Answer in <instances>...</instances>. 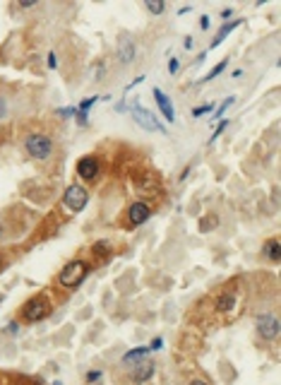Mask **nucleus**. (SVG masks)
<instances>
[{
	"instance_id": "obj_26",
	"label": "nucleus",
	"mask_w": 281,
	"mask_h": 385,
	"mask_svg": "<svg viewBox=\"0 0 281 385\" xmlns=\"http://www.w3.org/2000/svg\"><path fill=\"white\" fill-rule=\"evenodd\" d=\"M161 347H163V340H161V337H154V340H151V344H149V349H151V352H159Z\"/></svg>"
},
{
	"instance_id": "obj_14",
	"label": "nucleus",
	"mask_w": 281,
	"mask_h": 385,
	"mask_svg": "<svg viewBox=\"0 0 281 385\" xmlns=\"http://www.w3.org/2000/svg\"><path fill=\"white\" fill-rule=\"evenodd\" d=\"M149 354H151L149 344H147V347H137V349H130V352H125V354H123V364H130V361H137V359L149 357Z\"/></svg>"
},
{
	"instance_id": "obj_18",
	"label": "nucleus",
	"mask_w": 281,
	"mask_h": 385,
	"mask_svg": "<svg viewBox=\"0 0 281 385\" xmlns=\"http://www.w3.org/2000/svg\"><path fill=\"white\" fill-rule=\"evenodd\" d=\"M226 65H228V58H226V60H221L219 65H214V68H212V70H209V72H207V77H204V82H209V80H214L216 75H221V72L226 70Z\"/></svg>"
},
{
	"instance_id": "obj_29",
	"label": "nucleus",
	"mask_w": 281,
	"mask_h": 385,
	"mask_svg": "<svg viewBox=\"0 0 281 385\" xmlns=\"http://www.w3.org/2000/svg\"><path fill=\"white\" fill-rule=\"evenodd\" d=\"M46 63H48V68H51V70H55V68H58V55L48 53V60H46Z\"/></svg>"
},
{
	"instance_id": "obj_22",
	"label": "nucleus",
	"mask_w": 281,
	"mask_h": 385,
	"mask_svg": "<svg viewBox=\"0 0 281 385\" xmlns=\"http://www.w3.org/2000/svg\"><path fill=\"white\" fill-rule=\"evenodd\" d=\"M96 255H106L108 250H111V243L108 241H99V243H94V248H92Z\"/></svg>"
},
{
	"instance_id": "obj_2",
	"label": "nucleus",
	"mask_w": 281,
	"mask_h": 385,
	"mask_svg": "<svg viewBox=\"0 0 281 385\" xmlns=\"http://www.w3.org/2000/svg\"><path fill=\"white\" fill-rule=\"evenodd\" d=\"M87 272H89V265H87L84 260H70L65 267L60 270V275H58V282H60V287L75 289V287H80L82 282H84Z\"/></svg>"
},
{
	"instance_id": "obj_5",
	"label": "nucleus",
	"mask_w": 281,
	"mask_h": 385,
	"mask_svg": "<svg viewBox=\"0 0 281 385\" xmlns=\"http://www.w3.org/2000/svg\"><path fill=\"white\" fill-rule=\"evenodd\" d=\"M87 202H89V192H87V188H82L77 183L67 186L65 192H63V205L70 212H82L87 207Z\"/></svg>"
},
{
	"instance_id": "obj_4",
	"label": "nucleus",
	"mask_w": 281,
	"mask_h": 385,
	"mask_svg": "<svg viewBox=\"0 0 281 385\" xmlns=\"http://www.w3.org/2000/svg\"><path fill=\"white\" fill-rule=\"evenodd\" d=\"M130 116H133L135 123L140 125L142 130H147V133H161V135L166 133V128L156 121V116H154L151 111L142 109L140 104H133V106H130Z\"/></svg>"
},
{
	"instance_id": "obj_27",
	"label": "nucleus",
	"mask_w": 281,
	"mask_h": 385,
	"mask_svg": "<svg viewBox=\"0 0 281 385\" xmlns=\"http://www.w3.org/2000/svg\"><path fill=\"white\" fill-rule=\"evenodd\" d=\"M178 68H180L178 58H171V60H168V72H171V75H175V72H178Z\"/></svg>"
},
{
	"instance_id": "obj_33",
	"label": "nucleus",
	"mask_w": 281,
	"mask_h": 385,
	"mask_svg": "<svg viewBox=\"0 0 281 385\" xmlns=\"http://www.w3.org/2000/svg\"><path fill=\"white\" fill-rule=\"evenodd\" d=\"M34 5H36V0H19V7H24V10H27V7H34Z\"/></svg>"
},
{
	"instance_id": "obj_25",
	"label": "nucleus",
	"mask_w": 281,
	"mask_h": 385,
	"mask_svg": "<svg viewBox=\"0 0 281 385\" xmlns=\"http://www.w3.org/2000/svg\"><path fill=\"white\" fill-rule=\"evenodd\" d=\"M226 125H228V121H221V123L216 125V130H214V135H212V140H209V142H214L216 138H219V135H221V133H224V130H226Z\"/></svg>"
},
{
	"instance_id": "obj_21",
	"label": "nucleus",
	"mask_w": 281,
	"mask_h": 385,
	"mask_svg": "<svg viewBox=\"0 0 281 385\" xmlns=\"http://www.w3.org/2000/svg\"><path fill=\"white\" fill-rule=\"evenodd\" d=\"M214 111V106L212 104H204V106H195L192 109V118H200V116H204V113H212Z\"/></svg>"
},
{
	"instance_id": "obj_24",
	"label": "nucleus",
	"mask_w": 281,
	"mask_h": 385,
	"mask_svg": "<svg viewBox=\"0 0 281 385\" xmlns=\"http://www.w3.org/2000/svg\"><path fill=\"white\" fill-rule=\"evenodd\" d=\"M99 378H101V371H87V376H84V381H87L89 385H92V383H96Z\"/></svg>"
},
{
	"instance_id": "obj_28",
	"label": "nucleus",
	"mask_w": 281,
	"mask_h": 385,
	"mask_svg": "<svg viewBox=\"0 0 281 385\" xmlns=\"http://www.w3.org/2000/svg\"><path fill=\"white\" fill-rule=\"evenodd\" d=\"M216 221H219V219H216V217H212V219H209V221L204 219V221H202V224H200V229H202V231H207V229H212V226H216Z\"/></svg>"
},
{
	"instance_id": "obj_20",
	"label": "nucleus",
	"mask_w": 281,
	"mask_h": 385,
	"mask_svg": "<svg viewBox=\"0 0 281 385\" xmlns=\"http://www.w3.org/2000/svg\"><path fill=\"white\" fill-rule=\"evenodd\" d=\"M99 101V96H89V99H84V101H80V106H77V111H82V113H87V111L92 109L94 104Z\"/></svg>"
},
{
	"instance_id": "obj_11",
	"label": "nucleus",
	"mask_w": 281,
	"mask_h": 385,
	"mask_svg": "<svg viewBox=\"0 0 281 385\" xmlns=\"http://www.w3.org/2000/svg\"><path fill=\"white\" fill-rule=\"evenodd\" d=\"M154 371H156V366L151 364V361H142V364H137L135 366V371H133V383H137V385H142V383H147L149 378L154 376Z\"/></svg>"
},
{
	"instance_id": "obj_12",
	"label": "nucleus",
	"mask_w": 281,
	"mask_h": 385,
	"mask_svg": "<svg viewBox=\"0 0 281 385\" xmlns=\"http://www.w3.org/2000/svg\"><path fill=\"white\" fill-rule=\"evenodd\" d=\"M243 19H231V22H224V27L219 29V31H216V36H214V41H212V46H209V48H216V46H219V43L224 41V39H226L228 34H231V31H233V29L238 27V24H241Z\"/></svg>"
},
{
	"instance_id": "obj_15",
	"label": "nucleus",
	"mask_w": 281,
	"mask_h": 385,
	"mask_svg": "<svg viewBox=\"0 0 281 385\" xmlns=\"http://www.w3.org/2000/svg\"><path fill=\"white\" fill-rule=\"evenodd\" d=\"M281 246H279V241L277 238H272V241H267L265 243V255H267L272 262H279V258H281Z\"/></svg>"
},
{
	"instance_id": "obj_23",
	"label": "nucleus",
	"mask_w": 281,
	"mask_h": 385,
	"mask_svg": "<svg viewBox=\"0 0 281 385\" xmlns=\"http://www.w3.org/2000/svg\"><path fill=\"white\" fill-rule=\"evenodd\" d=\"M58 116H60V118H72V116H77V106H70V109H58Z\"/></svg>"
},
{
	"instance_id": "obj_10",
	"label": "nucleus",
	"mask_w": 281,
	"mask_h": 385,
	"mask_svg": "<svg viewBox=\"0 0 281 385\" xmlns=\"http://www.w3.org/2000/svg\"><path fill=\"white\" fill-rule=\"evenodd\" d=\"M154 99H156V104H159V111H161V116L168 121V123H173L175 121V109H173V104H171V99L161 92L159 87H154Z\"/></svg>"
},
{
	"instance_id": "obj_19",
	"label": "nucleus",
	"mask_w": 281,
	"mask_h": 385,
	"mask_svg": "<svg viewBox=\"0 0 281 385\" xmlns=\"http://www.w3.org/2000/svg\"><path fill=\"white\" fill-rule=\"evenodd\" d=\"M233 101H236V96H228L226 101H224V104H221V106L214 111V121H224V113H226V109L231 106V104H233Z\"/></svg>"
},
{
	"instance_id": "obj_8",
	"label": "nucleus",
	"mask_w": 281,
	"mask_h": 385,
	"mask_svg": "<svg viewBox=\"0 0 281 385\" xmlns=\"http://www.w3.org/2000/svg\"><path fill=\"white\" fill-rule=\"evenodd\" d=\"M149 217H151V207L147 202H142V200H137V202L128 207V221L133 226H142L144 221H149Z\"/></svg>"
},
{
	"instance_id": "obj_30",
	"label": "nucleus",
	"mask_w": 281,
	"mask_h": 385,
	"mask_svg": "<svg viewBox=\"0 0 281 385\" xmlns=\"http://www.w3.org/2000/svg\"><path fill=\"white\" fill-rule=\"evenodd\" d=\"M144 82V75H140V77H135L133 82L128 84V87H125V92H130V89H133V87H137V84H142Z\"/></svg>"
},
{
	"instance_id": "obj_34",
	"label": "nucleus",
	"mask_w": 281,
	"mask_h": 385,
	"mask_svg": "<svg viewBox=\"0 0 281 385\" xmlns=\"http://www.w3.org/2000/svg\"><path fill=\"white\" fill-rule=\"evenodd\" d=\"M7 332H10V335H17V332H19V325H17V323H7Z\"/></svg>"
},
{
	"instance_id": "obj_7",
	"label": "nucleus",
	"mask_w": 281,
	"mask_h": 385,
	"mask_svg": "<svg viewBox=\"0 0 281 385\" xmlns=\"http://www.w3.org/2000/svg\"><path fill=\"white\" fill-rule=\"evenodd\" d=\"M99 174H101V166H99V159L96 157H82L80 162H77V176L82 181H96L99 179Z\"/></svg>"
},
{
	"instance_id": "obj_31",
	"label": "nucleus",
	"mask_w": 281,
	"mask_h": 385,
	"mask_svg": "<svg viewBox=\"0 0 281 385\" xmlns=\"http://www.w3.org/2000/svg\"><path fill=\"white\" fill-rule=\"evenodd\" d=\"M7 116V101H5V96H0V118H5Z\"/></svg>"
},
{
	"instance_id": "obj_1",
	"label": "nucleus",
	"mask_w": 281,
	"mask_h": 385,
	"mask_svg": "<svg viewBox=\"0 0 281 385\" xmlns=\"http://www.w3.org/2000/svg\"><path fill=\"white\" fill-rule=\"evenodd\" d=\"M24 150L29 157H34L36 162H46L53 157V140L48 138L46 133H31L24 138Z\"/></svg>"
},
{
	"instance_id": "obj_40",
	"label": "nucleus",
	"mask_w": 281,
	"mask_h": 385,
	"mask_svg": "<svg viewBox=\"0 0 281 385\" xmlns=\"http://www.w3.org/2000/svg\"><path fill=\"white\" fill-rule=\"evenodd\" d=\"M0 299H2V296H0Z\"/></svg>"
},
{
	"instance_id": "obj_35",
	"label": "nucleus",
	"mask_w": 281,
	"mask_h": 385,
	"mask_svg": "<svg viewBox=\"0 0 281 385\" xmlns=\"http://www.w3.org/2000/svg\"><path fill=\"white\" fill-rule=\"evenodd\" d=\"M187 385H209L207 381H202V378H195V381H190Z\"/></svg>"
},
{
	"instance_id": "obj_32",
	"label": "nucleus",
	"mask_w": 281,
	"mask_h": 385,
	"mask_svg": "<svg viewBox=\"0 0 281 385\" xmlns=\"http://www.w3.org/2000/svg\"><path fill=\"white\" fill-rule=\"evenodd\" d=\"M209 24H212V22H209V17H207V14H202V17H200V29H209Z\"/></svg>"
},
{
	"instance_id": "obj_3",
	"label": "nucleus",
	"mask_w": 281,
	"mask_h": 385,
	"mask_svg": "<svg viewBox=\"0 0 281 385\" xmlns=\"http://www.w3.org/2000/svg\"><path fill=\"white\" fill-rule=\"evenodd\" d=\"M255 330H257L260 337H265V340H277L281 332V323L272 311H265V313H257L255 316Z\"/></svg>"
},
{
	"instance_id": "obj_9",
	"label": "nucleus",
	"mask_w": 281,
	"mask_h": 385,
	"mask_svg": "<svg viewBox=\"0 0 281 385\" xmlns=\"http://www.w3.org/2000/svg\"><path fill=\"white\" fill-rule=\"evenodd\" d=\"M135 55H137V48H135L133 36L121 34V36H118V60H121L123 65H130L135 60Z\"/></svg>"
},
{
	"instance_id": "obj_13",
	"label": "nucleus",
	"mask_w": 281,
	"mask_h": 385,
	"mask_svg": "<svg viewBox=\"0 0 281 385\" xmlns=\"http://www.w3.org/2000/svg\"><path fill=\"white\" fill-rule=\"evenodd\" d=\"M147 188H151V191H159V181L154 179L151 174H142V176L137 179V191L144 192Z\"/></svg>"
},
{
	"instance_id": "obj_6",
	"label": "nucleus",
	"mask_w": 281,
	"mask_h": 385,
	"mask_svg": "<svg viewBox=\"0 0 281 385\" xmlns=\"http://www.w3.org/2000/svg\"><path fill=\"white\" fill-rule=\"evenodd\" d=\"M51 313V303L46 301L43 296H34V299H29L24 306H22V318L27 320V323H39L43 318Z\"/></svg>"
},
{
	"instance_id": "obj_17",
	"label": "nucleus",
	"mask_w": 281,
	"mask_h": 385,
	"mask_svg": "<svg viewBox=\"0 0 281 385\" xmlns=\"http://www.w3.org/2000/svg\"><path fill=\"white\" fill-rule=\"evenodd\" d=\"M144 7H147L151 14H161L163 10H166V2H163V0H147Z\"/></svg>"
},
{
	"instance_id": "obj_38",
	"label": "nucleus",
	"mask_w": 281,
	"mask_h": 385,
	"mask_svg": "<svg viewBox=\"0 0 281 385\" xmlns=\"http://www.w3.org/2000/svg\"><path fill=\"white\" fill-rule=\"evenodd\" d=\"M187 174H190V166H185V169H183V174H180V181H185Z\"/></svg>"
},
{
	"instance_id": "obj_36",
	"label": "nucleus",
	"mask_w": 281,
	"mask_h": 385,
	"mask_svg": "<svg viewBox=\"0 0 281 385\" xmlns=\"http://www.w3.org/2000/svg\"><path fill=\"white\" fill-rule=\"evenodd\" d=\"M183 46H185V48H187V51H190V48H192V36H187V39H185V41H183Z\"/></svg>"
},
{
	"instance_id": "obj_39",
	"label": "nucleus",
	"mask_w": 281,
	"mask_h": 385,
	"mask_svg": "<svg viewBox=\"0 0 281 385\" xmlns=\"http://www.w3.org/2000/svg\"><path fill=\"white\" fill-rule=\"evenodd\" d=\"M2 234H5V229H2V224H0V238H2Z\"/></svg>"
},
{
	"instance_id": "obj_37",
	"label": "nucleus",
	"mask_w": 281,
	"mask_h": 385,
	"mask_svg": "<svg viewBox=\"0 0 281 385\" xmlns=\"http://www.w3.org/2000/svg\"><path fill=\"white\" fill-rule=\"evenodd\" d=\"M231 14H233V10H231V7H226V10H221V17H224V19H226V17H231Z\"/></svg>"
},
{
	"instance_id": "obj_16",
	"label": "nucleus",
	"mask_w": 281,
	"mask_h": 385,
	"mask_svg": "<svg viewBox=\"0 0 281 385\" xmlns=\"http://www.w3.org/2000/svg\"><path fill=\"white\" fill-rule=\"evenodd\" d=\"M233 303H236V296L228 291V294H224V296L219 299V303H216V311H221V313H224V311H231V308H233Z\"/></svg>"
}]
</instances>
